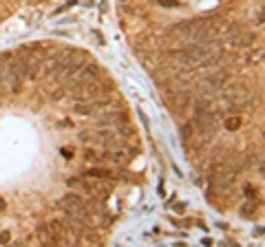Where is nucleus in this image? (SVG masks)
I'll use <instances>...</instances> for the list:
<instances>
[{
  "instance_id": "1",
  "label": "nucleus",
  "mask_w": 265,
  "mask_h": 247,
  "mask_svg": "<svg viewBox=\"0 0 265 247\" xmlns=\"http://www.w3.org/2000/svg\"><path fill=\"white\" fill-rule=\"evenodd\" d=\"M58 208L64 210V214L69 218H80V221H89V212H86V201L75 192H69L58 201Z\"/></svg>"
},
{
  "instance_id": "2",
  "label": "nucleus",
  "mask_w": 265,
  "mask_h": 247,
  "mask_svg": "<svg viewBox=\"0 0 265 247\" xmlns=\"http://www.w3.org/2000/svg\"><path fill=\"white\" fill-rule=\"evenodd\" d=\"M111 91V84L109 82H97V79H93V82L80 86V89H73V97L77 99V102H82V99H93V97H104L109 95Z\"/></svg>"
},
{
  "instance_id": "3",
  "label": "nucleus",
  "mask_w": 265,
  "mask_h": 247,
  "mask_svg": "<svg viewBox=\"0 0 265 247\" xmlns=\"http://www.w3.org/2000/svg\"><path fill=\"white\" fill-rule=\"evenodd\" d=\"M228 44L232 46L234 51H241V49H250L252 42H254V33H250V31H241V29H236L234 24H230L228 26Z\"/></svg>"
},
{
  "instance_id": "4",
  "label": "nucleus",
  "mask_w": 265,
  "mask_h": 247,
  "mask_svg": "<svg viewBox=\"0 0 265 247\" xmlns=\"http://www.w3.org/2000/svg\"><path fill=\"white\" fill-rule=\"evenodd\" d=\"M228 71H223V69H219L215 73H210V75H205L201 82H199V89H201V93H217V91H221V86H225V82H228Z\"/></svg>"
},
{
  "instance_id": "5",
  "label": "nucleus",
  "mask_w": 265,
  "mask_h": 247,
  "mask_svg": "<svg viewBox=\"0 0 265 247\" xmlns=\"http://www.w3.org/2000/svg\"><path fill=\"white\" fill-rule=\"evenodd\" d=\"M97 77H99V66L97 64H86V66H82V69H80L75 75L69 79L71 91L73 89H80V86L89 84V82H93V79H97Z\"/></svg>"
},
{
  "instance_id": "6",
  "label": "nucleus",
  "mask_w": 265,
  "mask_h": 247,
  "mask_svg": "<svg viewBox=\"0 0 265 247\" xmlns=\"http://www.w3.org/2000/svg\"><path fill=\"white\" fill-rule=\"evenodd\" d=\"M223 97L228 99L230 104H243L250 99V91L245 89L243 84H230L223 89Z\"/></svg>"
},
{
  "instance_id": "7",
  "label": "nucleus",
  "mask_w": 265,
  "mask_h": 247,
  "mask_svg": "<svg viewBox=\"0 0 265 247\" xmlns=\"http://www.w3.org/2000/svg\"><path fill=\"white\" fill-rule=\"evenodd\" d=\"M234 177H236V166H221V170H219V175H217V183L221 185V188H228V185L234 181Z\"/></svg>"
},
{
  "instance_id": "8",
  "label": "nucleus",
  "mask_w": 265,
  "mask_h": 247,
  "mask_svg": "<svg viewBox=\"0 0 265 247\" xmlns=\"http://www.w3.org/2000/svg\"><path fill=\"white\" fill-rule=\"evenodd\" d=\"M36 236H38V241L42 245H56V238H53V234H51L49 223H40L36 228Z\"/></svg>"
},
{
  "instance_id": "9",
  "label": "nucleus",
  "mask_w": 265,
  "mask_h": 247,
  "mask_svg": "<svg viewBox=\"0 0 265 247\" xmlns=\"http://www.w3.org/2000/svg\"><path fill=\"white\" fill-rule=\"evenodd\" d=\"M104 159H106V161H111V163L122 166V163L128 161V155H126V152H124L122 148H115V150H109V152H106Z\"/></svg>"
},
{
  "instance_id": "10",
  "label": "nucleus",
  "mask_w": 265,
  "mask_h": 247,
  "mask_svg": "<svg viewBox=\"0 0 265 247\" xmlns=\"http://www.w3.org/2000/svg\"><path fill=\"white\" fill-rule=\"evenodd\" d=\"M263 60H265V49H252V51H248L245 64H248V66H256V64H261Z\"/></svg>"
},
{
  "instance_id": "11",
  "label": "nucleus",
  "mask_w": 265,
  "mask_h": 247,
  "mask_svg": "<svg viewBox=\"0 0 265 247\" xmlns=\"http://www.w3.org/2000/svg\"><path fill=\"white\" fill-rule=\"evenodd\" d=\"M241 214H243V216H248V218H250V216H254V214H256V203H254V201L243 203V205H241Z\"/></svg>"
},
{
  "instance_id": "12",
  "label": "nucleus",
  "mask_w": 265,
  "mask_h": 247,
  "mask_svg": "<svg viewBox=\"0 0 265 247\" xmlns=\"http://www.w3.org/2000/svg\"><path fill=\"white\" fill-rule=\"evenodd\" d=\"M225 128H228V130H238V128H241V117L230 115L228 119H225Z\"/></svg>"
},
{
  "instance_id": "13",
  "label": "nucleus",
  "mask_w": 265,
  "mask_h": 247,
  "mask_svg": "<svg viewBox=\"0 0 265 247\" xmlns=\"http://www.w3.org/2000/svg\"><path fill=\"white\" fill-rule=\"evenodd\" d=\"M9 241H11V234H9V232H3V234H0V245L9 243Z\"/></svg>"
},
{
  "instance_id": "14",
  "label": "nucleus",
  "mask_w": 265,
  "mask_h": 247,
  "mask_svg": "<svg viewBox=\"0 0 265 247\" xmlns=\"http://www.w3.org/2000/svg\"><path fill=\"white\" fill-rule=\"evenodd\" d=\"M245 195H248L250 199H252V197H254V190H252V185H245Z\"/></svg>"
},
{
  "instance_id": "15",
  "label": "nucleus",
  "mask_w": 265,
  "mask_h": 247,
  "mask_svg": "<svg viewBox=\"0 0 265 247\" xmlns=\"http://www.w3.org/2000/svg\"><path fill=\"white\" fill-rule=\"evenodd\" d=\"M7 208V203H5V199H0V212H3Z\"/></svg>"
}]
</instances>
